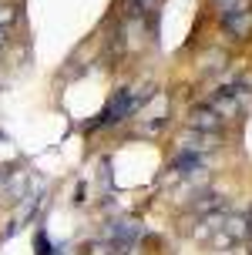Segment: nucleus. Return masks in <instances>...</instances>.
<instances>
[{"label": "nucleus", "mask_w": 252, "mask_h": 255, "mask_svg": "<svg viewBox=\"0 0 252 255\" xmlns=\"http://www.w3.org/2000/svg\"><path fill=\"white\" fill-rule=\"evenodd\" d=\"M222 24H226L236 37H246L249 27H252V10H249V7H232V10H226Z\"/></svg>", "instance_id": "obj_1"}, {"label": "nucleus", "mask_w": 252, "mask_h": 255, "mask_svg": "<svg viewBox=\"0 0 252 255\" xmlns=\"http://www.w3.org/2000/svg\"><path fill=\"white\" fill-rule=\"evenodd\" d=\"M131 94H128V91H121V94H118V101H111V108H108V111H104V121H121V118L128 115V111H131Z\"/></svg>", "instance_id": "obj_2"}, {"label": "nucleus", "mask_w": 252, "mask_h": 255, "mask_svg": "<svg viewBox=\"0 0 252 255\" xmlns=\"http://www.w3.org/2000/svg\"><path fill=\"white\" fill-rule=\"evenodd\" d=\"M192 121H195L199 128H205V131H209V128H219V115H215L212 108H199V111H192Z\"/></svg>", "instance_id": "obj_3"}, {"label": "nucleus", "mask_w": 252, "mask_h": 255, "mask_svg": "<svg viewBox=\"0 0 252 255\" xmlns=\"http://www.w3.org/2000/svg\"><path fill=\"white\" fill-rule=\"evenodd\" d=\"M125 7H128V13H145L151 7V0H125Z\"/></svg>", "instance_id": "obj_4"}, {"label": "nucleus", "mask_w": 252, "mask_h": 255, "mask_svg": "<svg viewBox=\"0 0 252 255\" xmlns=\"http://www.w3.org/2000/svg\"><path fill=\"white\" fill-rule=\"evenodd\" d=\"M3 40H7V30H3V27H0V47H3Z\"/></svg>", "instance_id": "obj_5"}, {"label": "nucleus", "mask_w": 252, "mask_h": 255, "mask_svg": "<svg viewBox=\"0 0 252 255\" xmlns=\"http://www.w3.org/2000/svg\"><path fill=\"white\" fill-rule=\"evenodd\" d=\"M249 235H252V229H249Z\"/></svg>", "instance_id": "obj_6"}]
</instances>
